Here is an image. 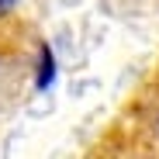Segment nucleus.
Returning a JSON list of instances; mask_svg holds the SVG:
<instances>
[{"instance_id": "obj_1", "label": "nucleus", "mask_w": 159, "mask_h": 159, "mask_svg": "<svg viewBox=\"0 0 159 159\" xmlns=\"http://www.w3.org/2000/svg\"><path fill=\"white\" fill-rule=\"evenodd\" d=\"M52 80H56V59H52V48L42 45V56H38V87L45 90Z\"/></svg>"}, {"instance_id": "obj_2", "label": "nucleus", "mask_w": 159, "mask_h": 159, "mask_svg": "<svg viewBox=\"0 0 159 159\" xmlns=\"http://www.w3.org/2000/svg\"><path fill=\"white\" fill-rule=\"evenodd\" d=\"M7 7H14V0H0V14H4Z\"/></svg>"}]
</instances>
